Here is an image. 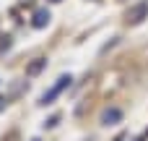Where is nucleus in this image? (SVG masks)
I'll use <instances>...</instances> for the list:
<instances>
[{
    "label": "nucleus",
    "mask_w": 148,
    "mask_h": 141,
    "mask_svg": "<svg viewBox=\"0 0 148 141\" xmlns=\"http://www.w3.org/2000/svg\"><path fill=\"white\" fill-rule=\"evenodd\" d=\"M70 81H73L70 76H60V78H57V84H55V86H52L49 92H44V94H42L39 105H52V99H55V97H57V94H60L62 89H68V86H70Z\"/></svg>",
    "instance_id": "obj_1"
},
{
    "label": "nucleus",
    "mask_w": 148,
    "mask_h": 141,
    "mask_svg": "<svg viewBox=\"0 0 148 141\" xmlns=\"http://www.w3.org/2000/svg\"><path fill=\"white\" fill-rule=\"evenodd\" d=\"M146 16H148V0L138 3L135 8H130V10H127V21H130V24H140Z\"/></svg>",
    "instance_id": "obj_2"
},
{
    "label": "nucleus",
    "mask_w": 148,
    "mask_h": 141,
    "mask_svg": "<svg viewBox=\"0 0 148 141\" xmlns=\"http://www.w3.org/2000/svg\"><path fill=\"white\" fill-rule=\"evenodd\" d=\"M122 120V110L120 107H107L101 113V126H117Z\"/></svg>",
    "instance_id": "obj_3"
},
{
    "label": "nucleus",
    "mask_w": 148,
    "mask_h": 141,
    "mask_svg": "<svg viewBox=\"0 0 148 141\" xmlns=\"http://www.w3.org/2000/svg\"><path fill=\"white\" fill-rule=\"evenodd\" d=\"M47 24H49V10H36L34 18H31V26L34 29H44Z\"/></svg>",
    "instance_id": "obj_4"
},
{
    "label": "nucleus",
    "mask_w": 148,
    "mask_h": 141,
    "mask_svg": "<svg viewBox=\"0 0 148 141\" xmlns=\"http://www.w3.org/2000/svg\"><path fill=\"white\" fill-rule=\"evenodd\" d=\"M44 65H47V60H44V58H36V60H34V63L26 68V76H36V73H39Z\"/></svg>",
    "instance_id": "obj_5"
},
{
    "label": "nucleus",
    "mask_w": 148,
    "mask_h": 141,
    "mask_svg": "<svg viewBox=\"0 0 148 141\" xmlns=\"http://www.w3.org/2000/svg\"><path fill=\"white\" fill-rule=\"evenodd\" d=\"M57 120H60V118H57V115H55V118H49V120H47V123H44V128H52V126H55V123H57Z\"/></svg>",
    "instance_id": "obj_6"
},
{
    "label": "nucleus",
    "mask_w": 148,
    "mask_h": 141,
    "mask_svg": "<svg viewBox=\"0 0 148 141\" xmlns=\"http://www.w3.org/2000/svg\"><path fill=\"white\" fill-rule=\"evenodd\" d=\"M5 105H8V102H5V99H0V110H3V107H5Z\"/></svg>",
    "instance_id": "obj_7"
},
{
    "label": "nucleus",
    "mask_w": 148,
    "mask_h": 141,
    "mask_svg": "<svg viewBox=\"0 0 148 141\" xmlns=\"http://www.w3.org/2000/svg\"><path fill=\"white\" fill-rule=\"evenodd\" d=\"M52 3H60V0H52Z\"/></svg>",
    "instance_id": "obj_8"
},
{
    "label": "nucleus",
    "mask_w": 148,
    "mask_h": 141,
    "mask_svg": "<svg viewBox=\"0 0 148 141\" xmlns=\"http://www.w3.org/2000/svg\"><path fill=\"white\" fill-rule=\"evenodd\" d=\"M34 141H39V139H34Z\"/></svg>",
    "instance_id": "obj_9"
}]
</instances>
